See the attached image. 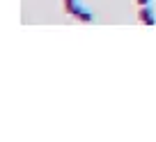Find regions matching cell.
Instances as JSON below:
<instances>
[{
    "label": "cell",
    "instance_id": "3957f363",
    "mask_svg": "<svg viewBox=\"0 0 156 142\" xmlns=\"http://www.w3.org/2000/svg\"><path fill=\"white\" fill-rule=\"evenodd\" d=\"M136 2H138V7H145V5H151L154 0H136Z\"/></svg>",
    "mask_w": 156,
    "mask_h": 142
},
{
    "label": "cell",
    "instance_id": "7a4b0ae2",
    "mask_svg": "<svg viewBox=\"0 0 156 142\" xmlns=\"http://www.w3.org/2000/svg\"><path fill=\"white\" fill-rule=\"evenodd\" d=\"M138 21L140 23H147V25H156V12L151 5H145L140 7V12H138Z\"/></svg>",
    "mask_w": 156,
    "mask_h": 142
},
{
    "label": "cell",
    "instance_id": "6da1fadb",
    "mask_svg": "<svg viewBox=\"0 0 156 142\" xmlns=\"http://www.w3.org/2000/svg\"><path fill=\"white\" fill-rule=\"evenodd\" d=\"M62 5L67 9V14L73 16V19L83 21V23H92L94 21V12L85 5L83 0H62Z\"/></svg>",
    "mask_w": 156,
    "mask_h": 142
}]
</instances>
